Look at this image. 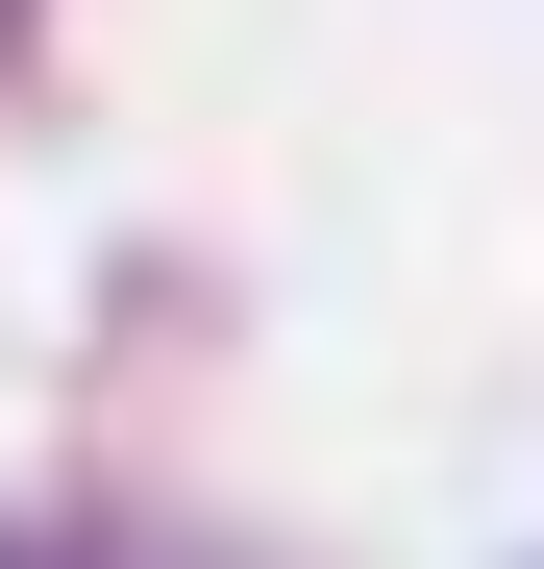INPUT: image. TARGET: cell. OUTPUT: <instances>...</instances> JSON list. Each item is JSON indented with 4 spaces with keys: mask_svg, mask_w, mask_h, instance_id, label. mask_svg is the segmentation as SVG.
I'll list each match as a JSON object with an SVG mask.
<instances>
[]
</instances>
